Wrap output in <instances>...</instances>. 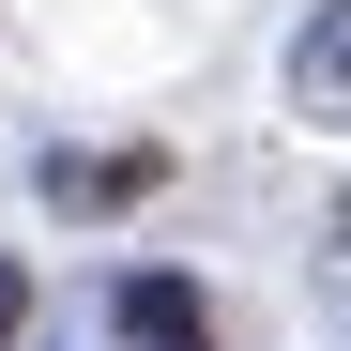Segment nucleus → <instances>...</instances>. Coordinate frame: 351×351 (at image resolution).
Masks as SVG:
<instances>
[{
    "mask_svg": "<svg viewBox=\"0 0 351 351\" xmlns=\"http://www.w3.org/2000/svg\"><path fill=\"white\" fill-rule=\"evenodd\" d=\"M290 107H321V123H351V0L290 46Z\"/></svg>",
    "mask_w": 351,
    "mask_h": 351,
    "instance_id": "obj_1",
    "label": "nucleus"
},
{
    "mask_svg": "<svg viewBox=\"0 0 351 351\" xmlns=\"http://www.w3.org/2000/svg\"><path fill=\"white\" fill-rule=\"evenodd\" d=\"M168 351H214V336H168Z\"/></svg>",
    "mask_w": 351,
    "mask_h": 351,
    "instance_id": "obj_5",
    "label": "nucleus"
},
{
    "mask_svg": "<svg viewBox=\"0 0 351 351\" xmlns=\"http://www.w3.org/2000/svg\"><path fill=\"white\" fill-rule=\"evenodd\" d=\"M138 184H153V153H62V168H46L62 214H107V199H138Z\"/></svg>",
    "mask_w": 351,
    "mask_h": 351,
    "instance_id": "obj_2",
    "label": "nucleus"
},
{
    "mask_svg": "<svg viewBox=\"0 0 351 351\" xmlns=\"http://www.w3.org/2000/svg\"><path fill=\"white\" fill-rule=\"evenodd\" d=\"M16 321H31V275H16V260H0V336H16Z\"/></svg>",
    "mask_w": 351,
    "mask_h": 351,
    "instance_id": "obj_4",
    "label": "nucleus"
},
{
    "mask_svg": "<svg viewBox=\"0 0 351 351\" xmlns=\"http://www.w3.org/2000/svg\"><path fill=\"white\" fill-rule=\"evenodd\" d=\"M123 336H153V351L199 336V275H138V290H123Z\"/></svg>",
    "mask_w": 351,
    "mask_h": 351,
    "instance_id": "obj_3",
    "label": "nucleus"
}]
</instances>
